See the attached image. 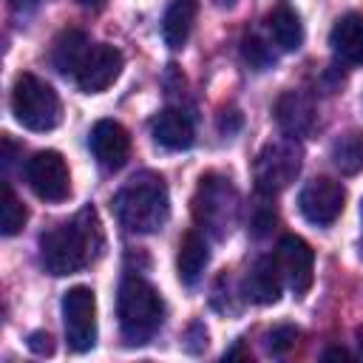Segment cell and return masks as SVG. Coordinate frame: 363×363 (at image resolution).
<instances>
[{
  "instance_id": "obj_1",
  "label": "cell",
  "mask_w": 363,
  "mask_h": 363,
  "mask_svg": "<svg viewBox=\"0 0 363 363\" xmlns=\"http://www.w3.org/2000/svg\"><path fill=\"white\" fill-rule=\"evenodd\" d=\"M102 247V230L94 207L79 210L71 221L40 235V258L51 275H74L88 267Z\"/></svg>"
},
{
  "instance_id": "obj_2",
  "label": "cell",
  "mask_w": 363,
  "mask_h": 363,
  "mask_svg": "<svg viewBox=\"0 0 363 363\" xmlns=\"http://www.w3.org/2000/svg\"><path fill=\"white\" fill-rule=\"evenodd\" d=\"M113 213H116L119 224L130 233L150 235V233L162 230L170 216V196H167L164 179L156 173L133 176L113 196Z\"/></svg>"
},
{
  "instance_id": "obj_3",
  "label": "cell",
  "mask_w": 363,
  "mask_h": 363,
  "mask_svg": "<svg viewBox=\"0 0 363 363\" xmlns=\"http://www.w3.org/2000/svg\"><path fill=\"white\" fill-rule=\"evenodd\" d=\"M116 315H119V329L125 343L142 346L159 332L164 320V303L145 278L125 275L116 295Z\"/></svg>"
},
{
  "instance_id": "obj_4",
  "label": "cell",
  "mask_w": 363,
  "mask_h": 363,
  "mask_svg": "<svg viewBox=\"0 0 363 363\" xmlns=\"http://www.w3.org/2000/svg\"><path fill=\"white\" fill-rule=\"evenodd\" d=\"M11 113L23 128L43 133L60 125L62 105H60L57 91L45 79L34 74H20L11 88Z\"/></svg>"
},
{
  "instance_id": "obj_5",
  "label": "cell",
  "mask_w": 363,
  "mask_h": 363,
  "mask_svg": "<svg viewBox=\"0 0 363 363\" xmlns=\"http://www.w3.org/2000/svg\"><path fill=\"white\" fill-rule=\"evenodd\" d=\"M193 216L213 238H227L238 218V193L230 179L218 173L201 176L199 190L193 196Z\"/></svg>"
},
{
  "instance_id": "obj_6",
  "label": "cell",
  "mask_w": 363,
  "mask_h": 363,
  "mask_svg": "<svg viewBox=\"0 0 363 363\" xmlns=\"http://www.w3.org/2000/svg\"><path fill=\"white\" fill-rule=\"evenodd\" d=\"M298 170H301V147L295 136H286V139H275L264 145V150L255 159L252 179L261 193L272 196V193L286 190L295 182Z\"/></svg>"
},
{
  "instance_id": "obj_7",
  "label": "cell",
  "mask_w": 363,
  "mask_h": 363,
  "mask_svg": "<svg viewBox=\"0 0 363 363\" xmlns=\"http://www.w3.org/2000/svg\"><path fill=\"white\" fill-rule=\"evenodd\" d=\"M65 340L74 352H88L96 343V295L91 286H71L62 295Z\"/></svg>"
},
{
  "instance_id": "obj_8",
  "label": "cell",
  "mask_w": 363,
  "mask_h": 363,
  "mask_svg": "<svg viewBox=\"0 0 363 363\" xmlns=\"http://www.w3.org/2000/svg\"><path fill=\"white\" fill-rule=\"evenodd\" d=\"M26 179L28 187L34 190L37 199L43 201H65L71 196V176L62 153L57 150H40L28 159L26 164Z\"/></svg>"
},
{
  "instance_id": "obj_9",
  "label": "cell",
  "mask_w": 363,
  "mask_h": 363,
  "mask_svg": "<svg viewBox=\"0 0 363 363\" xmlns=\"http://www.w3.org/2000/svg\"><path fill=\"white\" fill-rule=\"evenodd\" d=\"M343 204H346V190L340 182H335L329 176L309 179L298 193V207H301L303 218L318 227H329L343 213Z\"/></svg>"
},
{
  "instance_id": "obj_10",
  "label": "cell",
  "mask_w": 363,
  "mask_h": 363,
  "mask_svg": "<svg viewBox=\"0 0 363 363\" xmlns=\"http://www.w3.org/2000/svg\"><path fill=\"white\" fill-rule=\"evenodd\" d=\"M275 261L284 275V284L295 292L303 295L312 286V272H315V252L301 235H284L275 247Z\"/></svg>"
},
{
  "instance_id": "obj_11",
  "label": "cell",
  "mask_w": 363,
  "mask_h": 363,
  "mask_svg": "<svg viewBox=\"0 0 363 363\" xmlns=\"http://www.w3.org/2000/svg\"><path fill=\"white\" fill-rule=\"evenodd\" d=\"M122 62L125 60H122L119 48H113L108 43L91 45V51H88V57H85V62H82V68H79V74L74 79H77L79 91L99 94V91H105L108 85L116 82V77L122 74Z\"/></svg>"
},
{
  "instance_id": "obj_12",
  "label": "cell",
  "mask_w": 363,
  "mask_h": 363,
  "mask_svg": "<svg viewBox=\"0 0 363 363\" xmlns=\"http://www.w3.org/2000/svg\"><path fill=\"white\" fill-rule=\"evenodd\" d=\"M94 159L105 170H119L130 156V133L116 119H99L88 136Z\"/></svg>"
},
{
  "instance_id": "obj_13",
  "label": "cell",
  "mask_w": 363,
  "mask_h": 363,
  "mask_svg": "<svg viewBox=\"0 0 363 363\" xmlns=\"http://www.w3.org/2000/svg\"><path fill=\"white\" fill-rule=\"evenodd\" d=\"M272 113L286 136H306L315 128V105L303 91H284L275 99Z\"/></svg>"
},
{
  "instance_id": "obj_14",
  "label": "cell",
  "mask_w": 363,
  "mask_h": 363,
  "mask_svg": "<svg viewBox=\"0 0 363 363\" xmlns=\"http://www.w3.org/2000/svg\"><path fill=\"white\" fill-rule=\"evenodd\" d=\"M281 286H284V275L278 269L275 255H264L252 264L250 275L244 278V295L255 303H275L281 298Z\"/></svg>"
},
{
  "instance_id": "obj_15",
  "label": "cell",
  "mask_w": 363,
  "mask_h": 363,
  "mask_svg": "<svg viewBox=\"0 0 363 363\" xmlns=\"http://www.w3.org/2000/svg\"><path fill=\"white\" fill-rule=\"evenodd\" d=\"M329 45L335 57L346 65H360L363 62V14H343L329 34Z\"/></svg>"
},
{
  "instance_id": "obj_16",
  "label": "cell",
  "mask_w": 363,
  "mask_h": 363,
  "mask_svg": "<svg viewBox=\"0 0 363 363\" xmlns=\"http://www.w3.org/2000/svg\"><path fill=\"white\" fill-rule=\"evenodd\" d=\"M150 130H153V139L167 150H187L193 145V139H196L193 119L179 108H164L153 119Z\"/></svg>"
},
{
  "instance_id": "obj_17",
  "label": "cell",
  "mask_w": 363,
  "mask_h": 363,
  "mask_svg": "<svg viewBox=\"0 0 363 363\" xmlns=\"http://www.w3.org/2000/svg\"><path fill=\"white\" fill-rule=\"evenodd\" d=\"M88 51H91V43H88L85 31H79V28H65V31H60L57 40H54L51 62H54V68H57L60 74L77 77L79 68H82V62H85V57H88Z\"/></svg>"
},
{
  "instance_id": "obj_18",
  "label": "cell",
  "mask_w": 363,
  "mask_h": 363,
  "mask_svg": "<svg viewBox=\"0 0 363 363\" xmlns=\"http://www.w3.org/2000/svg\"><path fill=\"white\" fill-rule=\"evenodd\" d=\"M207 261H210V250H207L204 235L196 233V230H187V233L182 235L179 252H176V272H179V281H182L184 286H193V284L201 278Z\"/></svg>"
},
{
  "instance_id": "obj_19",
  "label": "cell",
  "mask_w": 363,
  "mask_h": 363,
  "mask_svg": "<svg viewBox=\"0 0 363 363\" xmlns=\"http://www.w3.org/2000/svg\"><path fill=\"white\" fill-rule=\"evenodd\" d=\"M196 14H199V3L196 0H173L167 6L164 20H162V37H164L167 48H173V51L184 48V43L190 40Z\"/></svg>"
},
{
  "instance_id": "obj_20",
  "label": "cell",
  "mask_w": 363,
  "mask_h": 363,
  "mask_svg": "<svg viewBox=\"0 0 363 363\" xmlns=\"http://www.w3.org/2000/svg\"><path fill=\"white\" fill-rule=\"evenodd\" d=\"M267 28L272 34V43L281 51H298L303 43V23H301L298 11L289 6H275L267 14Z\"/></svg>"
},
{
  "instance_id": "obj_21",
  "label": "cell",
  "mask_w": 363,
  "mask_h": 363,
  "mask_svg": "<svg viewBox=\"0 0 363 363\" xmlns=\"http://www.w3.org/2000/svg\"><path fill=\"white\" fill-rule=\"evenodd\" d=\"M332 162L343 176H357L363 170V130L340 133L332 142Z\"/></svg>"
},
{
  "instance_id": "obj_22",
  "label": "cell",
  "mask_w": 363,
  "mask_h": 363,
  "mask_svg": "<svg viewBox=\"0 0 363 363\" xmlns=\"http://www.w3.org/2000/svg\"><path fill=\"white\" fill-rule=\"evenodd\" d=\"M26 218H28L26 204L17 199L11 184L3 182V201H0V230H3V235H17L26 227Z\"/></svg>"
},
{
  "instance_id": "obj_23",
  "label": "cell",
  "mask_w": 363,
  "mask_h": 363,
  "mask_svg": "<svg viewBox=\"0 0 363 363\" xmlns=\"http://www.w3.org/2000/svg\"><path fill=\"white\" fill-rule=\"evenodd\" d=\"M241 54H244V60L250 62V68H255V71H267V68L275 65V54H272V48H269L261 37H255V34H247V37H244V43H241Z\"/></svg>"
},
{
  "instance_id": "obj_24",
  "label": "cell",
  "mask_w": 363,
  "mask_h": 363,
  "mask_svg": "<svg viewBox=\"0 0 363 363\" xmlns=\"http://www.w3.org/2000/svg\"><path fill=\"white\" fill-rule=\"evenodd\" d=\"M295 340H298V329H295L292 323H278V326H272V329L267 332V349H269V354H275V357L286 354V352L295 346Z\"/></svg>"
},
{
  "instance_id": "obj_25",
  "label": "cell",
  "mask_w": 363,
  "mask_h": 363,
  "mask_svg": "<svg viewBox=\"0 0 363 363\" xmlns=\"http://www.w3.org/2000/svg\"><path fill=\"white\" fill-rule=\"evenodd\" d=\"M204 346H207V329H204V326L196 320V323H190V329H187V340H184V349L196 354V352H201Z\"/></svg>"
},
{
  "instance_id": "obj_26",
  "label": "cell",
  "mask_w": 363,
  "mask_h": 363,
  "mask_svg": "<svg viewBox=\"0 0 363 363\" xmlns=\"http://www.w3.org/2000/svg\"><path fill=\"white\" fill-rule=\"evenodd\" d=\"M28 349H31L34 354L45 357V354L54 352V340H51L48 332H31V335H28Z\"/></svg>"
},
{
  "instance_id": "obj_27",
  "label": "cell",
  "mask_w": 363,
  "mask_h": 363,
  "mask_svg": "<svg viewBox=\"0 0 363 363\" xmlns=\"http://www.w3.org/2000/svg\"><path fill=\"white\" fill-rule=\"evenodd\" d=\"M241 128V113L238 111H221V116H218V130L221 133H235Z\"/></svg>"
},
{
  "instance_id": "obj_28",
  "label": "cell",
  "mask_w": 363,
  "mask_h": 363,
  "mask_svg": "<svg viewBox=\"0 0 363 363\" xmlns=\"http://www.w3.org/2000/svg\"><path fill=\"white\" fill-rule=\"evenodd\" d=\"M272 224H275V213L264 210V213H258V216L252 218V233H255V235H267Z\"/></svg>"
},
{
  "instance_id": "obj_29",
  "label": "cell",
  "mask_w": 363,
  "mask_h": 363,
  "mask_svg": "<svg viewBox=\"0 0 363 363\" xmlns=\"http://www.w3.org/2000/svg\"><path fill=\"white\" fill-rule=\"evenodd\" d=\"M45 0H9V6L17 11V14H28V11H34V9H40Z\"/></svg>"
},
{
  "instance_id": "obj_30",
  "label": "cell",
  "mask_w": 363,
  "mask_h": 363,
  "mask_svg": "<svg viewBox=\"0 0 363 363\" xmlns=\"http://www.w3.org/2000/svg\"><path fill=\"white\" fill-rule=\"evenodd\" d=\"M323 360H352V354L346 349H340V346H332V349L323 352Z\"/></svg>"
},
{
  "instance_id": "obj_31",
  "label": "cell",
  "mask_w": 363,
  "mask_h": 363,
  "mask_svg": "<svg viewBox=\"0 0 363 363\" xmlns=\"http://www.w3.org/2000/svg\"><path fill=\"white\" fill-rule=\"evenodd\" d=\"M79 3H82V6H88V9H96V6H102L105 0H79Z\"/></svg>"
},
{
  "instance_id": "obj_32",
  "label": "cell",
  "mask_w": 363,
  "mask_h": 363,
  "mask_svg": "<svg viewBox=\"0 0 363 363\" xmlns=\"http://www.w3.org/2000/svg\"><path fill=\"white\" fill-rule=\"evenodd\" d=\"M360 352H363V332H360Z\"/></svg>"
},
{
  "instance_id": "obj_33",
  "label": "cell",
  "mask_w": 363,
  "mask_h": 363,
  "mask_svg": "<svg viewBox=\"0 0 363 363\" xmlns=\"http://www.w3.org/2000/svg\"><path fill=\"white\" fill-rule=\"evenodd\" d=\"M360 218H363V204H360Z\"/></svg>"
}]
</instances>
